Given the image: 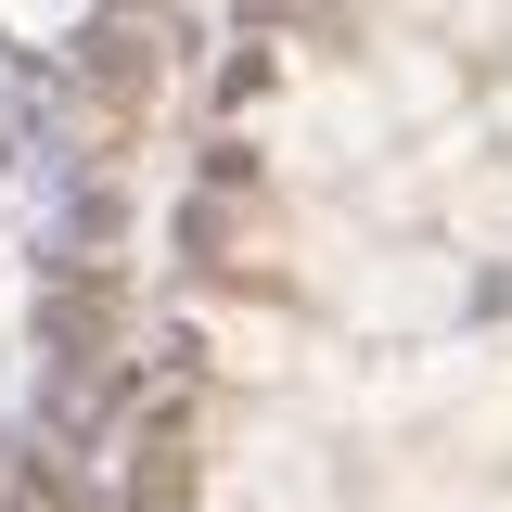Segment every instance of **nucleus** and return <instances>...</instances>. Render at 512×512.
<instances>
[{
	"label": "nucleus",
	"mask_w": 512,
	"mask_h": 512,
	"mask_svg": "<svg viewBox=\"0 0 512 512\" xmlns=\"http://www.w3.org/2000/svg\"><path fill=\"white\" fill-rule=\"evenodd\" d=\"M384 103H397V116H448L461 90H448V64H436V52H384Z\"/></svg>",
	"instance_id": "nucleus-3"
},
{
	"label": "nucleus",
	"mask_w": 512,
	"mask_h": 512,
	"mask_svg": "<svg viewBox=\"0 0 512 512\" xmlns=\"http://www.w3.org/2000/svg\"><path fill=\"white\" fill-rule=\"evenodd\" d=\"M500 128H512V103H500Z\"/></svg>",
	"instance_id": "nucleus-5"
},
{
	"label": "nucleus",
	"mask_w": 512,
	"mask_h": 512,
	"mask_svg": "<svg viewBox=\"0 0 512 512\" xmlns=\"http://www.w3.org/2000/svg\"><path fill=\"white\" fill-rule=\"evenodd\" d=\"M231 487H244L256 512H333V461H320V436H308V423H256Z\"/></svg>",
	"instance_id": "nucleus-2"
},
{
	"label": "nucleus",
	"mask_w": 512,
	"mask_h": 512,
	"mask_svg": "<svg viewBox=\"0 0 512 512\" xmlns=\"http://www.w3.org/2000/svg\"><path fill=\"white\" fill-rule=\"evenodd\" d=\"M333 308L359 333H436V320H461V256L359 244V256H333Z\"/></svg>",
	"instance_id": "nucleus-1"
},
{
	"label": "nucleus",
	"mask_w": 512,
	"mask_h": 512,
	"mask_svg": "<svg viewBox=\"0 0 512 512\" xmlns=\"http://www.w3.org/2000/svg\"><path fill=\"white\" fill-rule=\"evenodd\" d=\"M474 448H512V384H500V410H474Z\"/></svg>",
	"instance_id": "nucleus-4"
}]
</instances>
